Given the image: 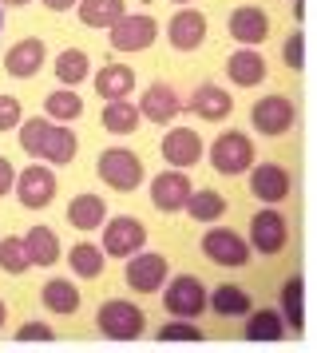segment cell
<instances>
[{
  "label": "cell",
  "instance_id": "836d02e7",
  "mask_svg": "<svg viewBox=\"0 0 317 353\" xmlns=\"http://www.w3.org/2000/svg\"><path fill=\"white\" fill-rule=\"evenodd\" d=\"M68 262H72V270L79 274V278H99L103 274V250L99 246H92V242H79V246H72L68 250Z\"/></svg>",
  "mask_w": 317,
  "mask_h": 353
},
{
  "label": "cell",
  "instance_id": "f6af8a7d",
  "mask_svg": "<svg viewBox=\"0 0 317 353\" xmlns=\"http://www.w3.org/2000/svg\"><path fill=\"white\" fill-rule=\"evenodd\" d=\"M174 4H190V0H174Z\"/></svg>",
  "mask_w": 317,
  "mask_h": 353
},
{
  "label": "cell",
  "instance_id": "8fae6325",
  "mask_svg": "<svg viewBox=\"0 0 317 353\" xmlns=\"http://www.w3.org/2000/svg\"><path fill=\"white\" fill-rule=\"evenodd\" d=\"M294 99H285V96H266V99H258L254 103V131H262V135H285V131L294 128Z\"/></svg>",
  "mask_w": 317,
  "mask_h": 353
},
{
  "label": "cell",
  "instance_id": "52a82bcc",
  "mask_svg": "<svg viewBox=\"0 0 317 353\" xmlns=\"http://www.w3.org/2000/svg\"><path fill=\"white\" fill-rule=\"evenodd\" d=\"M103 223H108V219H103ZM143 242H147V226H143L135 214H119V219H111V223L103 226V254H111V258L135 254V250H143Z\"/></svg>",
  "mask_w": 317,
  "mask_h": 353
},
{
  "label": "cell",
  "instance_id": "30bf717a",
  "mask_svg": "<svg viewBox=\"0 0 317 353\" xmlns=\"http://www.w3.org/2000/svg\"><path fill=\"white\" fill-rule=\"evenodd\" d=\"M250 242H254V250H262V254H278L289 242V226H285L282 210H274L269 203H266V210H258L250 219Z\"/></svg>",
  "mask_w": 317,
  "mask_h": 353
},
{
  "label": "cell",
  "instance_id": "4fadbf2b",
  "mask_svg": "<svg viewBox=\"0 0 317 353\" xmlns=\"http://www.w3.org/2000/svg\"><path fill=\"white\" fill-rule=\"evenodd\" d=\"M250 191L254 199H262V203H285L289 199V171H285L282 163H258L250 171Z\"/></svg>",
  "mask_w": 317,
  "mask_h": 353
},
{
  "label": "cell",
  "instance_id": "8d00e7d4",
  "mask_svg": "<svg viewBox=\"0 0 317 353\" xmlns=\"http://www.w3.org/2000/svg\"><path fill=\"white\" fill-rule=\"evenodd\" d=\"M198 337H203V330L190 325V318H178V321L158 330V341H198Z\"/></svg>",
  "mask_w": 317,
  "mask_h": 353
},
{
  "label": "cell",
  "instance_id": "ba28073f",
  "mask_svg": "<svg viewBox=\"0 0 317 353\" xmlns=\"http://www.w3.org/2000/svg\"><path fill=\"white\" fill-rule=\"evenodd\" d=\"M203 254L210 258L214 266H230V270H238V266L250 262V246H246V239H238L234 230L210 226V230L203 234Z\"/></svg>",
  "mask_w": 317,
  "mask_h": 353
},
{
  "label": "cell",
  "instance_id": "f546056e",
  "mask_svg": "<svg viewBox=\"0 0 317 353\" xmlns=\"http://www.w3.org/2000/svg\"><path fill=\"white\" fill-rule=\"evenodd\" d=\"M44 112H48V119H56V123H72V119L83 115V99H79L72 88H56V92L44 99Z\"/></svg>",
  "mask_w": 317,
  "mask_h": 353
},
{
  "label": "cell",
  "instance_id": "f35d334b",
  "mask_svg": "<svg viewBox=\"0 0 317 353\" xmlns=\"http://www.w3.org/2000/svg\"><path fill=\"white\" fill-rule=\"evenodd\" d=\"M20 99L16 96H0V131H12L20 128Z\"/></svg>",
  "mask_w": 317,
  "mask_h": 353
},
{
  "label": "cell",
  "instance_id": "5b68a950",
  "mask_svg": "<svg viewBox=\"0 0 317 353\" xmlns=\"http://www.w3.org/2000/svg\"><path fill=\"white\" fill-rule=\"evenodd\" d=\"M108 32H111V48H119V52H143V48H151V44H155L158 20L147 17V12H123V17L108 28Z\"/></svg>",
  "mask_w": 317,
  "mask_h": 353
},
{
  "label": "cell",
  "instance_id": "cb8c5ba5",
  "mask_svg": "<svg viewBox=\"0 0 317 353\" xmlns=\"http://www.w3.org/2000/svg\"><path fill=\"white\" fill-rule=\"evenodd\" d=\"M24 246H28L32 266H56L60 262V239L52 226H32L24 234Z\"/></svg>",
  "mask_w": 317,
  "mask_h": 353
},
{
  "label": "cell",
  "instance_id": "4dcf8cb0",
  "mask_svg": "<svg viewBox=\"0 0 317 353\" xmlns=\"http://www.w3.org/2000/svg\"><path fill=\"white\" fill-rule=\"evenodd\" d=\"M187 210L194 223H218L226 214V199L218 191H190L187 194Z\"/></svg>",
  "mask_w": 317,
  "mask_h": 353
},
{
  "label": "cell",
  "instance_id": "44dd1931",
  "mask_svg": "<svg viewBox=\"0 0 317 353\" xmlns=\"http://www.w3.org/2000/svg\"><path fill=\"white\" fill-rule=\"evenodd\" d=\"M95 92L99 99H123L135 92V68L127 64H108L95 72Z\"/></svg>",
  "mask_w": 317,
  "mask_h": 353
},
{
  "label": "cell",
  "instance_id": "6da1fadb",
  "mask_svg": "<svg viewBox=\"0 0 317 353\" xmlns=\"http://www.w3.org/2000/svg\"><path fill=\"white\" fill-rule=\"evenodd\" d=\"M95 321H99L103 337H111V341H135V337H143V321L147 318H143V310L135 302L111 298V302L99 305Z\"/></svg>",
  "mask_w": 317,
  "mask_h": 353
},
{
  "label": "cell",
  "instance_id": "74e56055",
  "mask_svg": "<svg viewBox=\"0 0 317 353\" xmlns=\"http://www.w3.org/2000/svg\"><path fill=\"white\" fill-rule=\"evenodd\" d=\"M282 56H285V68L301 72V68H305V36H301V32L289 36V40H285V48H282Z\"/></svg>",
  "mask_w": 317,
  "mask_h": 353
},
{
  "label": "cell",
  "instance_id": "ab89813d",
  "mask_svg": "<svg viewBox=\"0 0 317 353\" xmlns=\"http://www.w3.org/2000/svg\"><path fill=\"white\" fill-rule=\"evenodd\" d=\"M20 341H56V334L48 330V325H40V321H28V325H20Z\"/></svg>",
  "mask_w": 317,
  "mask_h": 353
},
{
  "label": "cell",
  "instance_id": "d590c367",
  "mask_svg": "<svg viewBox=\"0 0 317 353\" xmlns=\"http://www.w3.org/2000/svg\"><path fill=\"white\" fill-rule=\"evenodd\" d=\"M48 128H52V119H44V115H36V119H28V123L20 128V147H24V155L40 159V147H44Z\"/></svg>",
  "mask_w": 317,
  "mask_h": 353
},
{
  "label": "cell",
  "instance_id": "7c38bea8",
  "mask_svg": "<svg viewBox=\"0 0 317 353\" xmlns=\"http://www.w3.org/2000/svg\"><path fill=\"white\" fill-rule=\"evenodd\" d=\"M194 191L190 187V175L183 171V167H171V171H163V175H155V183H151V203H155L158 210H183L187 207V194Z\"/></svg>",
  "mask_w": 317,
  "mask_h": 353
},
{
  "label": "cell",
  "instance_id": "7402d4cb",
  "mask_svg": "<svg viewBox=\"0 0 317 353\" xmlns=\"http://www.w3.org/2000/svg\"><path fill=\"white\" fill-rule=\"evenodd\" d=\"M76 135L63 128V123H56L52 119V128H48V135H44V147H40V159L44 163H52V167H68V163L76 159Z\"/></svg>",
  "mask_w": 317,
  "mask_h": 353
},
{
  "label": "cell",
  "instance_id": "1f68e13d",
  "mask_svg": "<svg viewBox=\"0 0 317 353\" xmlns=\"http://www.w3.org/2000/svg\"><path fill=\"white\" fill-rule=\"evenodd\" d=\"M206 302L214 305V314H222V318H242V314H250V294L242 286H218Z\"/></svg>",
  "mask_w": 317,
  "mask_h": 353
},
{
  "label": "cell",
  "instance_id": "8992f818",
  "mask_svg": "<svg viewBox=\"0 0 317 353\" xmlns=\"http://www.w3.org/2000/svg\"><path fill=\"white\" fill-rule=\"evenodd\" d=\"M167 274H171V262L158 250H135V254H127V286L139 290V294L163 290Z\"/></svg>",
  "mask_w": 317,
  "mask_h": 353
},
{
  "label": "cell",
  "instance_id": "7bdbcfd3",
  "mask_svg": "<svg viewBox=\"0 0 317 353\" xmlns=\"http://www.w3.org/2000/svg\"><path fill=\"white\" fill-rule=\"evenodd\" d=\"M4 318H8V305L0 302V330H4Z\"/></svg>",
  "mask_w": 317,
  "mask_h": 353
},
{
  "label": "cell",
  "instance_id": "3957f363",
  "mask_svg": "<svg viewBox=\"0 0 317 353\" xmlns=\"http://www.w3.org/2000/svg\"><path fill=\"white\" fill-rule=\"evenodd\" d=\"M250 163H254V143L246 131H222L210 143V167L218 175H242V171H250Z\"/></svg>",
  "mask_w": 317,
  "mask_h": 353
},
{
  "label": "cell",
  "instance_id": "d4e9b609",
  "mask_svg": "<svg viewBox=\"0 0 317 353\" xmlns=\"http://www.w3.org/2000/svg\"><path fill=\"white\" fill-rule=\"evenodd\" d=\"M76 12L83 20V28H111L123 17V0H76Z\"/></svg>",
  "mask_w": 317,
  "mask_h": 353
},
{
  "label": "cell",
  "instance_id": "e0dca14e",
  "mask_svg": "<svg viewBox=\"0 0 317 353\" xmlns=\"http://www.w3.org/2000/svg\"><path fill=\"white\" fill-rule=\"evenodd\" d=\"M187 103H190V112L198 115V119H206V123H218V119H226V115L234 112L230 92L218 88V83H198V88H194V96H190Z\"/></svg>",
  "mask_w": 317,
  "mask_h": 353
},
{
  "label": "cell",
  "instance_id": "ffe728a7",
  "mask_svg": "<svg viewBox=\"0 0 317 353\" xmlns=\"http://www.w3.org/2000/svg\"><path fill=\"white\" fill-rule=\"evenodd\" d=\"M226 76L238 83V88H258L266 80V60L254 52V44H242V48L226 60Z\"/></svg>",
  "mask_w": 317,
  "mask_h": 353
},
{
  "label": "cell",
  "instance_id": "60d3db41",
  "mask_svg": "<svg viewBox=\"0 0 317 353\" xmlns=\"http://www.w3.org/2000/svg\"><path fill=\"white\" fill-rule=\"evenodd\" d=\"M12 183H16V171H12V163H8L4 155H0V199H4V194L12 191Z\"/></svg>",
  "mask_w": 317,
  "mask_h": 353
},
{
  "label": "cell",
  "instance_id": "ee69618b",
  "mask_svg": "<svg viewBox=\"0 0 317 353\" xmlns=\"http://www.w3.org/2000/svg\"><path fill=\"white\" fill-rule=\"evenodd\" d=\"M4 4H12V8H24V4H32V0H4Z\"/></svg>",
  "mask_w": 317,
  "mask_h": 353
},
{
  "label": "cell",
  "instance_id": "bcb514c9",
  "mask_svg": "<svg viewBox=\"0 0 317 353\" xmlns=\"http://www.w3.org/2000/svg\"><path fill=\"white\" fill-rule=\"evenodd\" d=\"M0 28H4V12H0Z\"/></svg>",
  "mask_w": 317,
  "mask_h": 353
},
{
  "label": "cell",
  "instance_id": "2e32d148",
  "mask_svg": "<svg viewBox=\"0 0 317 353\" xmlns=\"http://www.w3.org/2000/svg\"><path fill=\"white\" fill-rule=\"evenodd\" d=\"M178 112H183V99H178L171 83H151L139 99V115L151 119V123H171Z\"/></svg>",
  "mask_w": 317,
  "mask_h": 353
},
{
  "label": "cell",
  "instance_id": "f1b7e54d",
  "mask_svg": "<svg viewBox=\"0 0 317 353\" xmlns=\"http://www.w3.org/2000/svg\"><path fill=\"white\" fill-rule=\"evenodd\" d=\"M246 337H250V341H282L285 318L278 310H258V314H250V321H246Z\"/></svg>",
  "mask_w": 317,
  "mask_h": 353
},
{
  "label": "cell",
  "instance_id": "9a60e30c",
  "mask_svg": "<svg viewBox=\"0 0 317 353\" xmlns=\"http://www.w3.org/2000/svg\"><path fill=\"white\" fill-rule=\"evenodd\" d=\"M167 40H171L174 52H194L206 40V17L203 12H194V8L174 12L171 24H167Z\"/></svg>",
  "mask_w": 317,
  "mask_h": 353
},
{
  "label": "cell",
  "instance_id": "4316f807",
  "mask_svg": "<svg viewBox=\"0 0 317 353\" xmlns=\"http://www.w3.org/2000/svg\"><path fill=\"white\" fill-rule=\"evenodd\" d=\"M88 76H92V60H88V52L63 48L60 56H56V80H60L63 88H76V83H83Z\"/></svg>",
  "mask_w": 317,
  "mask_h": 353
},
{
  "label": "cell",
  "instance_id": "ac0fdd59",
  "mask_svg": "<svg viewBox=\"0 0 317 353\" xmlns=\"http://www.w3.org/2000/svg\"><path fill=\"white\" fill-rule=\"evenodd\" d=\"M4 68H8V76H16V80H32L44 68V40L40 36H28V40L12 44L8 56H4Z\"/></svg>",
  "mask_w": 317,
  "mask_h": 353
},
{
  "label": "cell",
  "instance_id": "277c9868",
  "mask_svg": "<svg viewBox=\"0 0 317 353\" xmlns=\"http://www.w3.org/2000/svg\"><path fill=\"white\" fill-rule=\"evenodd\" d=\"M163 305H167V314L174 318H198L206 310V286L194 278V274H174L171 282H163Z\"/></svg>",
  "mask_w": 317,
  "mask_h": 353
},
{
  "label": "cell",
  "instance_id": "484cf974",
  "mask_svg": "<svg viewBox=\"0 0 317 353\" xmlns=\"http://www.w3.org/2000/svg\"><path fill=\"white\" fill-rule=\"evenodd\" d=\"M40 302H44L52 314H76L79 290H76V282H68V278H48L44 290H40Z\"/></svg>",
  "mask_w": 317,
  "mask_h": 353
},
{
  "label": "cell",
  "instance_id": "d6986e66",
  "mask_svg": "<svg viewBox=\"0 0 317 353\" xmlns=\"http://www.w3.org/2000/svg\"><path fill=\"white\" fill-rule=\"evenodd\" d=\"M230 36H234L238 44H262L269 36V20L262 8H254V4H242V8H234L230 12Z\"/></svg>",
  "mask_w": 317,
  "mask_h": 353
},
{
  "label": "cell",
  "instance_id": "83f0119b",
  "mask_svg": "<svg viewBox=\"0 0 317 353\" xmlns=\"http://www.w3.org/2000/svg\"><path fill=\"white\" fill-rule=\"evenodd\" d=\"M139 108L131 103V99H108V108H103V128L111 131V135H131V131L139 128Z\"/></svg>",
  "mask_w": 317,
  "mask_h": 353
},
{
  "label": "cell",
  "instance_id": "d6a6232c",
  "mask_svg": "<svg viewBox=\"0 0 317 353\" xmlns=\"http://www.w3.org/2000/svg\"><path fill=\"white\" fill-rule=\"evenodd\" d=\"M282 318L294 330H301V321H305V282H301L298 274L285 278V286H282Z\"/></svg>",
  "mask_w": 317,
  "mask_h": 353
},
{
  "label": "cell",
  "instance_id": "5bb4252c",
  "mask_svg": "<svg viewBox=\"0 0 317 353\" xmlns=\"http://www.w3.org/2000/svg\"><path fill=\"white\" fill-rule=\"evenodd\" d=\"M163 159L171 163V167H183V171H190L194 163L203 159V139H198V131L171 128L167 135H163Z\"/></svg>",
  "mask_w": 317,
  "mask_h": 353
},
{
  "label": "cell",
  "instance_id": "b9f144b4",
  "mask_svg": "<svg viewBox=\"0 0 317 353\" xmlns=\"http://www.w3.org/2000/svg\"><path fill=\"white\" fill-rule=\"evenodd\" d=\"M44 8H52V12H68V8H76V0H44Z\"/></svg>",
  "mask_w": 317,
  "mask_h": 353
},
{
  "label": "cell",
  "instance_id": "9c48e42d",
  "mask_svg": "<svg viewBox=\"0 0 317 353\" xmlns=\"http://www.w3.org/2000/svg\"><path fill=\"white\" fill-rule=\"evenodd\" d=\"M12 187L24 210H44L56 199V175H52V167H40V163H32L24 175H16Z\"/></svg>",
  "mask_w": 317,
  "mask_h": 353
},
{
  "label": "cell",
  "instance_id": "e575fe53",
  "mask_svg": "<svg viewBox=\"0 0 317 353\" xmlns=\"http://www.w3.org/2000/svg\"><path fill=\"white\" fill-rule=\"evenodd\" d=\"M32 266L24 239H0V270L4 274H24Z\"/></svg>",
  "mask_w": 317,
  "mask_h": 353
},
{
  "label": "cell",
  "instance_id": "603a6c76",
  "mask_svg": "<svg viewBox=\"0 0 317 353\" xmlns=\"http://www.w3.org/2000/svg\"><path fill=\"white\" fill-rule=\"evenodd\" d=\"M103 219H108L103 194H76L68 203V223L76 226V230H95V226H103Z\"/></svg>",
  "mask_w": 317,
  "mask_h": 353
},
{
  "label": "cell",
  "instance_id": "7a4b0ae2",
  "mask_svg": "<svg viewBox=\"0 0 317 353\" xmlns=\"http://www.w3.org/2000/svg\"><path fill=\"white\" fill-rule=\"evenodd\" d=\"M95 171H99V179L108 183L111 191H135L143 183V163L127 147H108L99 155V163H95Z\"/></svg>",
  "mask_w": 317,
  "mask_h": 353
}]
</instances>
